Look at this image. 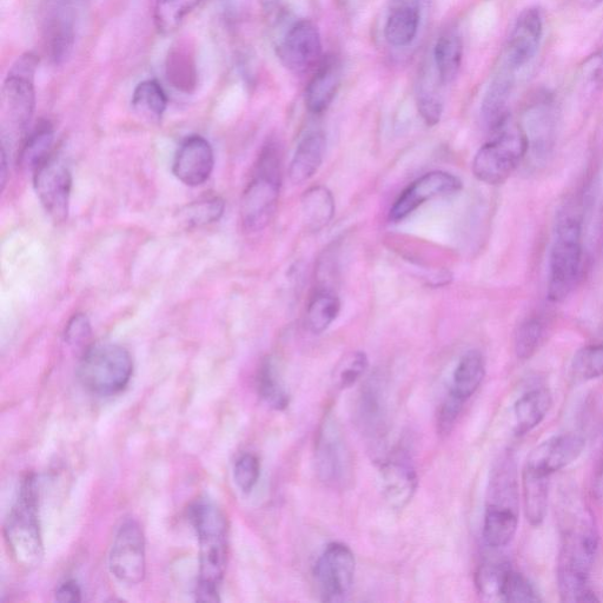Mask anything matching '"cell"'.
I'll list each match as a JSON object with an SVG mask.
<instances>
[{"label": "cell", "mask_w": 603, "mask_h": 603, "mask_svg": "<svg viewBox=\"0 0 603 603\" xmlns=\"http://www.w3.org/2000/svg\"><path fill=\"white\" fill-rule=\"evenodd\" d=\"M189 520L200 542V578L196 599L220 602V591L228 561V522L214 503L200 500L189 509Z\"/></svg>", "instance_id": "6da1fadb"}, {"label": "cell", "mask_w": 603, "mask_h": 603, "mask_svg": "<svg viewBox=\"0 0 603 603\" xmlns=\"http://www.w3.org/2000/svg\"><path fill=\"white\" fill-rule=\"evenodd\" d=\"M39 59L32 52L25 53L13 64L6 77L0 99V130L2 152L21 149L36 108L35 75Z\"/></svg>", "instance_id": "7a4b0ae2"}, {"label": "cell", "mask_w": 603, "mask_h": 603, "mask_svg": "<svg viewBox=\"0 0 603 603\" xmlns=\"http://www.w3.org/2000/svg\"><path fill=\"white\" fill-rule=\"evenodd\" d=\"M599 549V534L591 521H581L566 530L558 561V588L565 602H595L589 587L596 554Z\"/></svg>", "instance_id": "3957f363"}, {"label": "cell", "mask_w": 603, "mask_h": 603, "mask_svg": "<svg viewBox=\"0 0 603 603\" xmlns=\"http://www.w3.org/2000/svg\"><path fill=\"white\" fill-rule=\"evenodd\" d=\"M281 152L269 142L258 157L253 177L241 201V222L247 233L267 228L275 216L282 185Z\"/></svg>", "instance_id": "277c9868"}, {"label": "cell", "mask_w": 603, "mask_h": 603, "mask_svg": "<svg viewBox=\"0 0 603 603\" xmlns=\"http://www.w3.org/2000/svg\"><path fill=\"white\" fill-rule=\"evenodd\" d=\"M5 541L13 560L24 569H35L44 558V545L38 516V487L35 476L22 482L18 499L6 519Z\"/></svg>", "instance_id": "5b68a950"}, {"label": "cell", "mask_w": 603, "mask_h": 603, "mask_svg": "<svg viewBox=\"0 0 603 603\" xmlns=\"http://www.w3.org/2000/svg\"><path fill=\"white\" fill-rule=\"evenodd\" d=\"M582 257L581 218L566 212L556 224L549 260V300L561 303L573 293L581 275Z\"/></svg>", "instance_id": "8992f818"}, {"label": "cell", "mask_w": 603, "mask_h": 603, "mask_svg": "<svg viewBox=\"0 0 603 603\" xmlns=\"http://www.w3.org/2000/svg\"><path fill=\"white\" fill-rule=\"evenodd\" d=\"M134 373V362L127 349L115 343H96L86 349L77 376L82 386L97 396L122 393Z\"/></svg>", "instance_id": "52a82bcc"}, {"label": "cell", "mask_w": 603, "mask_h": 603, "mask_svg": "<svg viewBox=\"0 0 603 603\" xmlns=\"http://www.w3.org/2000/svg\"><path fill=\"white\" fill-rule=\"evenodd\" d=\"M493 134V138L476 152L473 174L482 183L499 185L518 169L529 151V143L525 131L509 121Z\"/></svg>", "instance_id": "ba28073f"}, {"label": "cell", "mask_w": 603, "mask_h": 603, "mask_svg": "<svg viewBox=\"0 0 603 603\" xmlns=\"http://www.w3.org/2000/svg\"><path fill=\"white\" fill-rule=\"evenodd\" d=\"M316 470L330 488L346 489L354 479V460L339 423L328 416L316 442Z\"/></svg>", "instance_id": "9c48e42d"}, {"label": "cell", "mask_w": 603, "mask_h": 603, "mask_svg": "<svg viewBox=\"0 0 603 603\" xmlns=\"http://www.w3.org/2000/svg\"><path fill=\"white\" fill-rule=\"evenodd\" d=\"M356 561L343 543H331L318 559L315 581L323 601L337 603L347 599L354 585Z\"/></svg>", "instance_id": "30bf717a"}, {"label": "cell", "mask_w": 603, "mask_h": 603, "mask_svg": "<svg viewBox=\"0 0 603 603\" xmlns=\"http://www.w3.org/2000/svg\"><path fill=\"white\" fill-rule=\"evenodd\" d=\"M110 572L125 585L136 586L147 573L143 529L135 520L124 522L118 529L109 556Z\"/></svg>", "instance_id": "8fae6325"}, {"label": "cell", "mask_w": 603, "mask_h": 603, "mask_svg": "<svg viewBox=\"0 0 603 603\" xmlns=\"http://www.w3.org/2000/svg\"><path fill=\"white\" fill-rule=\"evenodd\" d=\"M33 184L51 220L56 223L68 220L72 176L64 162L52 156L33 172Z\"/></svg>", "instance_id": "7c38bea8"}, {"label": "cell", "mask_w": 603, "mask_h": 603, "mask_svg": "<svg viewBox=\"0 0 603 603\" xmlns=\"http://www.w3.org/2000/svg\"><path fill=\"white\" fill-rule=\"evenodd\" d=\"M463 183L447 171H432L417 178L415 182L402 192L390 209V221L400 222L412 215L428 201L437 197L457 194L462 190Z\"/></svg>", "instance_id": "4fadbf2b"}, {"label": "cell", "mask_w": 603, "mask_h": 603, "mask_svg": "<svg viewBox=\"0 0 603 603\" xmlns=\"http://www.w3.org/2000/svg\"><path fill=\"white\" fill-rule=\"evenodd\" d=\"M278 57L286 68L303 74L322 61V41L317 26L307 19L291 26L278 45Z\"/></svg>", "instance_id": "5bb4252c"}, {"label": "cell", "mask_w": 603, "mask_h": 603, "mask_svg": "<svg viewBox=\"0 0 603 603\" xmlns=\"http://www.w3.org/2000/svg\"><path fill=\"white\" fill-rule=\"evenodd\" d=\"M215 156L210 143L201 136H190L178 148L172 171L188 187H200L214 171Z\"/></svg>", "instance_id": "9a60e30c"}, {"label": "cell", "mask_w": 603, "mask_h": 603, "mask_svg": "<svg viewBox=\"0 0 603 603\" xmlns=\"http://www.w3.org/2000/svg\"><path fill=\"white\" fill-rule=\"evenodd\" d=\"M380 483L383 498L390 507L400 510L412 501L417 488L416 470L401 450L382 462Z\"/></svg>", "instance_id": "2e32d148"}, {"label": "cell", "mask_w": 603, "mask_h": 603, "mask_svg": "<svg viewBox=\"0 0 603 603\" xmlns=\"http://www.w3.org/2000/svg\"><path fill=\"white\" fill-rule=\"evenodd\" d=\"M585 447L586 441L579 434L553 436L530 453L526 467L552 476L578 460Z\"/></svg>", "instance_id": "e0dca14e"}, {"label": "cell", "mask_w": 603, "mask_h": 603, "mask_svg": "<svg viewBox=\"0 0 603 603\" xmlns=\"http://www.w3.org/2000/svg\"><path fill=\"white\" fill-rule=\"evenodd\" d=\"M543 36V17L539 8L521 12L509 37L507 64L510 70H520L533 61Z\"/></svg>", "instance_id": "ac0fdd59"}, {"label": "cell", "mask_w": 603, "mask_h": 603, "mask_svg": "<svg viewBox=\"0 0 603 603\" xmlns=\"http://www.w3.org/2000/svg\"><path fill=\"white\" fill-rule=\"evenodd\" d=\"M357 419L364 434L380 439L388 420L387 390L380 379H371L363 387L357 403Z\"/></svg>", "instance_id": "d6986e66"}, {"label": "cell", "mask_w": 603, "mask_h": 603, "mask_svg": "<svg viewBox=\"0 0 603 603\" xmlns=\"http://www.w3.org/2000/svg\"><path fill=\"white\" fill-rule=\"evenodd\" d=\"M341 66L335 58H323L306 91L311 114L320 115L333 103L341 85Z\"/></svg>", "instance_id": "ffe728a7"}, {"label": "cell", "mask_w": 603, "mask_h": 603, "mask_svg": "<svg viewBox=\"0 0 603 603\" xmlns=\"http://www.w3.org/2000/svg\"><path fill=\"white\" fill-rule=\"evenodd\" d=\"M327 138L322 131L310 132L304 137L291 159L289 178L291 183H306L321 168L326 155Z\"/></svg>", "instance_id": "44dd1931"}, {"label": "cell", "mask_w": 603, "mask_h": 603, "mask_svg": "<svg viewBox=\"0 0 603 603\" xmlns=\"http://www.w3.org/2000/svg\"><path fill=\"white\" fill-rule=\"evenodd\" d=\"M552 404V394L546 388L533 389L521 396L514 406L516 435H526L539 427Z\"/></svg>", "instance_id": "7402d4cb"}, {"label": "cell", "mask_w": 603, "mask_h": 603, "mask_svg": "<svg viewBox=\"0 0 603 603\" xmlns=\"http://www.w3.org/2000/svg\"><path fill=\"white\" fill-rule=\"evenodd\" d=\"M549 475L525 466L522 473L523 506L527 521L539 527L546 519L549 499Z\"/></svg>", "instance_id": "603a6c76"}, {"label": "cell", "mask_w": 603, "mask_h": 603, "mask_svg": "<svg viewBox=\"0 0 603 603\" xmlns=\"http://www.w3.org/2000/svg\"><path fill=\"white\" fill-rule=\"evenodd\" d=\"M519 527L518 509L488 503L483 521V539L492 548H502L514 539Z\"/></svg>", "instance_id": "cb8c5ba5"}, {"label": "cell", "mask_w": 603, "mask_h": 603, "mask_svg": "<svg viewBox=\"0 0 603 603\" xmlns=\"http://www.w3.org/2000/svg\"><path fill=\"white\" fill-rule=\"evenodd\" d=\"M485 376V357L480 351L470 350L457 363L449 394L466 403L480 388Z\"/></svg>", "instance_id": "d4e9b609"}, {"label": "cell", "mask_w": 603, "mask_h": 603, "mask_svg": "<svg viewBox=\"0 0 603 603\" xmlns=\"http://www.w3.org/2000/svg\"><path fill=\"white\" fill-rule=\"evenodd\" d=\"M55 130L49 122H41L31 134L26 136L21 149L18 151V163L25 170L35 172L42 164L50 159Z\"/></svg>", "instance_id": "484cf974"}, {"label": "cell", "mask_w": 603, "mask_h": 603, "mask_svg": "<svg viewBox=\"0 0 603 603\" xmlns=\"http://www.w3.org/2000/svg\"><path fill=\"white\" fill-rule=\"evenodd\" d=\"M335 216V200L331 191L316 185L308 189L302 197L303 222L310 231H321L333 221Z\"/></svg>", "instance_id": "4316f807"}, {"label": "cell", "mask_w": 603, "mask_h": 603, "mask_svg": "<svg viewBox=\"0 0 603 603\" xmlns=\"http://www.w3.org/2000/svg\"><path fill=\"white\" fill-rule=\"evenodd\" d=\"M512 90V81L508 75H501L495 79L482 103V119L487 128L494 132L509 121L508 101Z\"/></svg>", "instance_id": "83f0119b"}, {"label": "cell", "mask_w": 603, "mask_h": 603, "mask_svg": "<svg viewBox=\"0 0 603 603\" xmlns=\"http://www.w3.org/2000/svg\"><path fill=\"white\" fill-rule=\"evenodd\" d=\"M463 44L462 39L456 32H446L436 42L434 58L442 84L454 81L462 64Z\"/></svg>", "instance_id": "f1b7e54d"}, {"label": "cell", "mask_w": 603, "mask_h": 603, "mask_svg": "<svg viewBox=\"0 0 603 603\" xmlns=\"http://www.w3.org/2000/svg\"><path fill=\"white\" fill-rule=\"evenodd\" d=\"M341 311V301L334 291L318 290L311 298L306 315V324L315 335L322 334L336 321Z\"/></svg>", "instance_id": "f546056e"}, {"label": "cell", "mask_w": 603, "mask_h": 603, "mask_svg": "<svg viewBox=\"0 0 603 603\" xmlns=\"http://www.w3.org/2000/svg\"><path fill=\"white\" fill-rule=\"evenodd\" d=\"M419 25L420 9L412 6H394L384 29V35L390 45L403 48L414 41Z\"/></svg>", "instance_id": "4dcf8cb0"}, {"label": "cell", "mask_w": 603, "mask_h": 603, "mask_svg": "<svg viewBox=\"0 0 603 603\" xmlns=\"http://www.w3.org/2000/svg\"><path fill=\"white\" fill-rule=\"evenodd\" d=\"M258 394L276 410H284L289 406L290 396L283 382L280 369L276 363L267 359L264 360L257 375Z\"/></svg>", "instance_id": "1f68e13d"}, {"label": "cell", "mask_w": 603, "mask_h": 603, "mask_svg": "<svg viewBox=\"0 0 603 603\" xmlns=\"http://www.w3.org/2000/svg\"><path fill=\"white\" fill-rule=\"evenodd\" d=\"M132 108L139 116L151 122L161 121L168 106V97L156 81H145L138 84L132 95Z\"/></svg>", "instance_id": "d6a6232c"}, {"label": "cell", "mask_w": 603, "mask_h": 603, "mask_svg": "<svg viewBox=\"0 0 603 603\" xmlns=\"http://www.w3.org/2000/svg\"><path fill=\"white\" fill-rule=\"evenodd\" d=\"M48 41L51 57L56 63L70 55L74 45V26L68 11L57 10L48 25Z\"/></svg>", "instance_id": "836d02e7"}, {"label": "cell", "mask_w": 603, "mask_h": 603, "mask_svg": "<svg viewBox=\"0 0 603 603\" xmlns=\"http://www.w3.org/2000/svg\"><path fill=\"white\" fill-rule=\"evenodd\" d=\"M225 204L221 197L207 196L187 205L181 211V220L189 228H201L220 221Z\"/></svg>", "instance_id": "e575fe53"}, {"label": "cell", "mask_w": 603, "mask_h": 603, "mask_svg": "<svg viewBox=\"0 0 603 603\" xmlns=\"http://www.w3.org/2000/svg\"><path fill=\"white\" fill-rule=\"evenodd\" d=\"M201 0H156L155 23L159 32L171 33L180 28L185 17Z\"/></svg>", "instance_id": "d590c367"}, {"label": "cell", "mask_w": 603, "mask_h": 603, "mask_svg": "<svg viewBox=\"0 0 603 603\" xmlns=\"http://www.w3.org/2000/svg\"><path fill=\"white\" fill-rule=\"evenodd\" d=\"M546 326L540 317H529L523 321L514 337V349L522 361L533 357L545 341Z\"/></svg>", "instance_id": "8d00e7d4"}, {"label": "cell", "mask_w": 603, "mask_h": 603, "mask_svg": "<svg viewBox=\"0 0 603 603\" xmlns=\"http://www.w3.org/2000/svg\"><path fill=\"white\" fill-rule=\"evenodd\" d=\"M499 598L510 603L540 602L535 587L525 575L508 566L503 573L499 589Z\"/></svg>", "instance_id": "74e56055"}, {"label": "cell", "mask_w": 603, "mask_h": 603, "mask_svg": "<svg viewBox=\"0 0 603 603\" xmlns=\"http://www.w3.org/2000/svg\"><path fill=\"white\" fill-rule=\"evenodd\" d=\"M576 379L592 381L603 376V343L591 344L575 354L572 363Z\"/></svg>", "instance_id": "f35d334b"}, {"label": "cell", "mask_w": 603, "mask_h": 603, "mask_svg": "<svg viewBox=\"0 0 603 603\" xmlns=\"http://www.w3.org/2000/svg\"><path fill=\"white\" fill-rule=\"evenodd\" d=\"M369 366L368 357L362 351L351 353L344 357L339 367L335 370V386L339 389H348L366 374Z\"/></svg>", "instance_id": "ab89813d"}, {"label": "cell", "mask_w": 603, "mask_h": 603, "mask_svg": "<svg viewBox=\"0 0 603 603\" xmlns=\"http://www.w3.org/2000/svg\"><path fill=\"white\" fill-rule=\"evenodd\" d=\"M417 109L429 127L439 124L443 114V102L439 92L428 82L421 83L416 95Z\"/></svg>", "instance_id": "60d3db41"}, {"label": "cell", "mask_w": 603, "mask_h": 603, "mask_svg": "<svg viewBox=\"0 0 603 603\" xmlns=\"http://www.w3.org/2000/svg\"><path fill=\"white\" fill-rule=\"evenodd\" d=\"M261 475V463L254 454H244L235 463L234 479L243 493L255 488Z\"/></svg>", "instance_id": "b9f144b4"}, {"label": "cell", "mask_w": 603, "mask_h": 603, "mask_svg": "<svg viewBox=\"0 0 603 603\" xmlns=\"http://www.w3.org/2000/svg\"><path fill=\"white\" fill-rule=\"evenodd\" d=\"M92 328L88 316L76 314L65 328L64 339L70 347L82 349L83 353L91 344Z\"/></svg>", "instance_id": "7bdbcfd3"}, {"label": "cell", "mask_w": 603, "mask_h": 603, "mask_svg": "<svg viewBox=\"0 0 603 603\" xmlns=\"http://www.w3.org/2000/svg\"><path fill=\"white\" fill-rule=\"evenodd\" d=\"M508 563L488 562L480 568L476 575V585L483 595L499 596V589L503 573H505Z\"/></svg>", "instance_id": "ee69618b"}, {"label": "cell", "mask_w": 603, "mask_h": 603, "mask_svg": "<svg viewBox=\"0 0 603 603\" xmlns=\"http://www.w3.org/2000/svg\"><path fill=\"white\" fill-rule=\"evenodd\" d=\"M463 404H465V402L457 399V397L452 394H448L445 401L442 402L439 409V415H437V428H439L441 435H449V433L452 432L457 417H459L463 408Z\"/></svg>", "instance_id": "f6af8a7d"}, {"label": "cell", "mask_w": 603, "mask_h": 603, "mask_svg": "<svg viewBox=\"0 0 603 603\" xmlns=\"http://www.w3.org/2000/svg\"><path fill=\"white\" fill-rule=\"evenodd\" d=\"M582 79L594 90L603 88V52L588 57L582 66Z\"/></svg>", "instance_id": "bcb514c9"}, {"label": "cell", "mask_w": 603, "mask_h": 603, "mask_svg": "<svg viewBox=\"0 0 603 603\" xmlns=\"http://www.w3.org/2000/svg\"><path fill=\"white\" fill-rule=\"evenodd\" d=\"M58 602L69 603L82 601V591L76 581H66L56 592Z\"/></svg>", "instance_id": "7dc6e473"}, {"label": "cell", "mask_w": 603, "mask_h": 603, "mask_svg": "<svg viewBox=\"0 0 603 603\" xmlns=\"http://www.w3.org/2000/svg\"><path fill=\"white\" fill-rule=\"evenodd\" d=\"M575 4L582 10L592 11L603 4V0H575Z\"/></svg>", "instance_id": "c3c4849f"}, {"label": "cell", "mask_w": 603, "mask_h": 603, "mask_svg": "<svg viewBox=\"0 0 603 603\" xmlns=\"http://www.w3.org/2000/svg\"><path fill=\"white\" fill-rule=\"evenodd\" d=\"M281 0H260V4L265 13H274L278 8H280Z\"/></svg>", "instance_id": "681fc988"}, {"label": "cell", "mask_w": 603, "mask_h": 603, "mask_svg": "<svg viewBox=\"0 0 603 603\" xmlns=\"http://www.w3.org/2000/svg\"><path fill=\"white\" fill-rule=\"evenodd\" d=\"M602 39H603V30H602Z\"/></svg>", "instance_id": "f907efd6"}]
</instances>
